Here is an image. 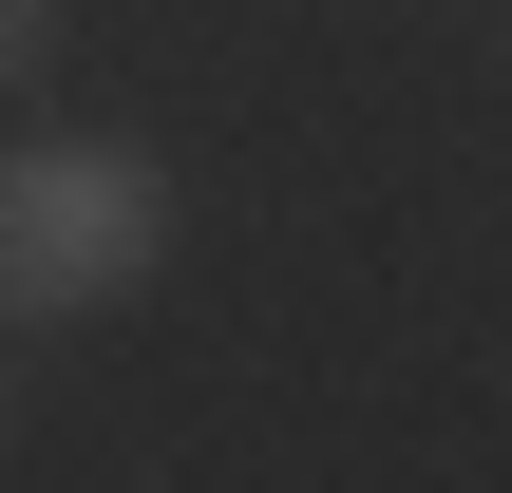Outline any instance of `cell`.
<instances>
[{"label": "cell", "mask_w": 512, "mask_h": 493, "mask_svg": "<svg viewBox=\"0 0 512 493\" xmlns=\"http://www.w3.org/2000/svg\"><path fill=\"white\" fill-rule=\"evenodd\" d=\"M171 266V171L133 133H19L0 152V323H95Z\"/></svg>", "instance_id": "obj_1"}, {"label": "cell", "mask_w": 512, "mask_h": 493, "mask_svg": "<svg viewBox=\"0 0 512 493\" xmlns=\"http://www.w3.org/2000/svg\"><path fill=\"white\" fill-rule=\"evenodd\" d=\"M57 76V0H0V95H38Z\"/></svg>", "instance_id": "obj_2"}]
</instances>
